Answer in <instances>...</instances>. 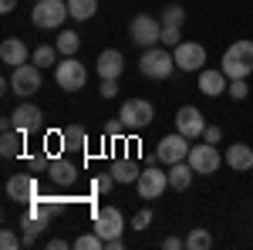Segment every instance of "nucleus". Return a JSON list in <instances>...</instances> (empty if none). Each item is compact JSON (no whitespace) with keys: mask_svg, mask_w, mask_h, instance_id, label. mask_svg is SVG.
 I'll use <instances>...</instances> for the list:
<instances>
[{"mask_svg":"<svg viewBox=\"0 0 253 250\" xmlns=\"http://www.w3.org/2000/svg\"><path fill=\"white\" fill-rule=\"evenodd\" d=\"M54 81H58L61 92H81L84 88V81H88V71H84V64L75 58H64L61 64H54Z\"/></svg>","mask_w":253,"mask_h":250,"instance_id":"4","label":"nucleus"},{"mask_svg":"<svg viewBox=\"0 0 253 250\" xmlns=\"http://www.w3.org/2000/svg\"><path fill=\"white\" fill-rule=\"evenodd\" d=\"M98 92H101V98H115L118 95V81H115V78L101 81V88H98Z\"/></svg>","mask_w":253,"mask_h":250,"instance_id":"39","label":"nucleus"},{"mask_svg":"<svg viewBox=\"0 0 253 250\" xmlns=\"http://www.w3.org/2000/svg\"><path fill=\"white\" fill-rule=\"evenodd\" d=\"M122 230H125L122 210H115V206L95 210V233L101 237V240H115V237H122Z\"/></svg>","mask_w":253,"mask_h":250,"instance_id":"12","label":"nucleus"},{"mask_svg":"<svg viewBox=\"0 0 253 250\" xmlns=\"http://www.w3.org/2000/svg\"><path fill=\"white\" fill-rule=\"evenodd\" d=\"M132 41L138 48H156L162 44V20L152 17V14H138L132 20Z\"/></svg>","mask_w":253,"mask_h":250,"instance_id":"6","label":"nucleus"},{"mask_svg":"<svg viewBox=\"0 0 253 250\" xmlns=\"http://www.w3.org/2000/svg\"><path fill=\"white\" fill-rule=\"evenodd\" d=\"M138 173H142V169H138V162H132V159H115V162H112L115 183H125V186H128V183L138 179Z\"/></svg>","mask_w":253,"mask_h":250,"instance_id":"22","label":"nucleus"},{"mask_svg":"<svg viewBox=\"0 0 253 250\" xmlns=\"http://www.w3.org/2000/svg\"><path fill=\"white\" fill-rule=\"evenodd\" d=\"M159 20H162V27H182V20H186L182 3H166V7L159 10Z\"/></svg>","mask_w":253,"mask_h":250,"instance_id":"27","label":"nucleus"},{"mask_svg":"<svg viewBox=\"0 0 253 250\" xmlns=\"http://www.w3.org/2000/svg\"><path fill=\"white\" fill-rule=\"evenodd\" d=\"M122 71H125V58H122V51L108 48V51L98 54V78H101V81H108V78H115V81H118Z\"/></svg>","mask_w":253,"mask_h":250,"instance_id":"15","label":"nucleus"},{"mask_svg":"<svg viewBox=\"0 0 253 250\" xmlns=\"http://www.w3.org/2000/svg\"><path fill=\"white\" fill-rule=\"evenodd\" d=\"M61 139H64V149H75V152H84V146H88V132L81 125L61 129Z\"/></svg>","mask_w":253,"mask_h":250,"instance_id":"24","label":"nucleus"},{"mask_svg":"<svg viewBox=\"0 0 253 250\" xmlns=\"http://www.w3.org/2000/svg\"><path fill=\"white\" fill-rule=\"evenodd\" d=\"M162 247H166V250H179V247H186V240H182V237H166Z\"/></svg>","mask_w":253,"mask_h":250,"instance_id":"40","label":"nucleus"},{"mask_svg":"<svg viewBox=\"0 0 253 250\" xmlns=\"http://www.w3.org/2000/svg\"><path fill=\"white\" fill-rule=\"evenodd\" d=\"M61 210H64V203H61V200H47V203H44V200H34V203H31V213L41 216V220H54Z\"/></svg>","mask_w":253,"mask_h":250,"instance_id":"28","label":"nucleus"},{"mask_svg":"<svg viewBox=\"0 0 253 250\" xmlns=\"http://www.w3.org/2000/svg\"><path fill=\"white\" fill-rule=\"evenodd\" d=\"M7 196L14 200V203H24V206H31L34 200H38V179L34 176H10L7 179Z\"/></svg>","mask_w":253,"mask_h":250,"instance_id":"13","label":"nucleus"},{"mask_svg":"<svg viewBox=\"0 0 253 250\" xmlns=\"http://www.w3.org/2000/svg\"><path fill=\"white\" fill-rule=\"evenodd\" d=\"M189 139L182 132H172V135H166L162 142L156 146V159L159 162H166V166H172V162H182V159H189Z\"/></svg>","mask_w":253,"mask_h":250,"instance_id":"9","label":"nucleus"},{"mask_svg":"<svg viewBox=\"0 0 253 250\" xmlns=\"http://www.w3.org/2000/svg\"><path fill=\"white\" fill-rule=\"evenodd\" d=\"M98 10V0H68V14L75 20H91Z\"/></svg>","mask_w":253,"mask_h":250,"instance_id":"25","label":"nucleus"},{"mask_svg":"<svg viewBox=\"0 0 253 250\" xmlns=\"http://www.w3.org/2000/svg\"><path fill=\"white\" fill-rule=\"evenodd\" d=\"M54 48H58L64 58H75V54H78V48H81V38L75 34V31H61L58 41H54Z\"/></svg>","mask_w":253,"mask_h":250,"instance_id":"26","label":"nucleus"},{"mask_svg":"<svg viewBox=\"0 0 253 250\" xmlns=\"http://www.w3.org/2000/svg\"><path fill=\"white\" fill-rule=\"evenodd\" d=\"M71 244L68 240H61V237H54V240H47V250H68Z\"/></svg>","mask_w":253,"mask_h":250,"instance_id":"42","label":"nucleus"},{"mask_svg":"<svg viewBox=\"0 0 253 250\" xmlns=\"http://www.w3.org/2000/svg\"><path fill=\"white\" fill-rule=\"evenodd\" d=\"M172 54H175V68H182V71H203V64H206V48L196 44V41L175 44Z\"/></svg>","mask_w":253,"mask_h":250,"instance_id":"10","label":"nucleus"},{"mask_svg":"<svg viewBox=\"0 0 253 250\" xmlns=\"http://www.w3.org/2000/svg\"><path fill=\"white\" fill-rule=\"evenodd\" d=\"M101 247H105V240L98 233H84V237L75 240V250H101Z\"/></svg>","mask_w":253,"mask_h":250,"instance_id":"32","label":"nucleus"},{"mask_svg":"<svg viewBox=\"0 0 253 250\" xmlns=\"http://www.w3.org/2000/svg\"><path fill=\"white\" fill-rule=\"evenodd\" d=\"M0 247H3V250H20V247H24V237H17L14 230H3V233H0Z\"/></svg>","mask_w":253,"mask_h":250,"instance_id":"34","label":"nucleus"},{"mask_svg":"<svg viewBox=\"0 0 253 250\" xmlns=\"http://www.w3.org/2000/svg\"><path fill=\"white\" fill-rule=\"evenodd\" d=\"M210 244H213V237H210V230H203V227L189 230V237H186V247L189 250H206Z\"/></svg>","mask_w":253,"mask_h":250,"instance_id":"31","label":"nucleus"},{"mask_svg":"<svg viewBox=\"0 0 253 250\" xmlns=\"http://www.w3.org/2000/svg\"><path fill=\"white\" fill-rule=\"evenodd\" d=\"M138 68H142V75L145 78H156V81H162V78H169L175 71V54L162 44V48H145L142 51V58H138Z\"/></svg>","mask_w":253,"mask_h":250,"instance_id":"1","label":"nucleus"},{"mask_svg":"<svg viewBox=\"0 0 253 250\" xmlns=\"http://www.w3.org/2000/svg\"><path fill=\"white\" fill-rule=\"evenodd\" d=\"M135 190L142 200H159L162 193L169 190V173H162L159 166H149V169H142L135 179Z\"/></svg>","mask_w":253,"mask_h":250,"instance_id":"8","label":"nucleus"},{"mask_svg":"<svg viewBox=\"0 0 253 250\" xmlns=\"http://www.w3.org/2000/svg\"><path fill=\"white\" fill-rule=\"evenodd\" d=\"M226 88H230V78L223 75V68H219V71H199V92L206 98L223 95Z\"/></svg>","mask_w":253,"mask_h":250,"instance_id":"20","label":"nucleus"},{"mask_svg":"<svg viewBox=\"0 0 253 250\" xmlns=\"http://www.w3.org/2000/svg\"><path fill=\"white\" fill-rule=\"evenodd\" d=\"M105 247H108V250H122V237H115V240H105Z\"/></svg>","mask_w":253,"mask_h":250,"instance_id":"44","label":"nucleus"},{"mask_svg":"<svg viewBox=\"0 0 253 250\" xmlns=\"http://www.w3.org/2000/svg\"><path fill=\"white\" fill-rule=\"evenodd\" d=\"M175 129L186 135V139H196V135H203V132H206L203 112H199L196 105H182V108L175 112Z\"/></svg>","mask_w":253,"mask_h":250,"instance_id":"14","label":"nucleus"},{"mask_svg":"<svg viewBox=\"0 0 253 250\" xmlns=\"http://www.w3.org/2000/svg\"><path fill=\"white\" fill-rule=\"evenodd\" d=\"M223 139V129L219 125H206V132H203V142H210V146H216Z\"/></svg>","mask_w":253,"mask_h":250,"instance_id":"38","label":"nucleus"},{"mask_svg":"<svg viewBox=\"0 0 253 250\" xmlns=\"http://www.w3.org/2000/svg\"><path fill=\"white\" fill-rule=\"evenodd\" d=\"M47 176H51V183H58V186H71V183L78 179V166H75L71 159H64V155H54Z\"/></svg>","mask_w":253,"mask_h":250,"instance_id":"18","label":"nucleus"},{"mask_svg":"<svg viewBox=\"0 0 253 250\" xmlns=\"http://www.w3.org/2000/svg\"><path fill=\"white\" fill-rule=\"evenodd\" d=\"M223 75L230 78H247L253 71V41H236L226 48V54H223Z\"/></svg>","mask_w":253,"mask_h":250,"instance_id":"2","label":"nucleus"},{"mask_svg":"<svg viewBox=\"0 0 253 250\" xmlns=\"http://www.w3.org/2000/svg\"><path fill=\"white\" fill-rule=\"evenodd\" d=\"M226 166L230 169H236V173H247V169H253V149L247 146V142H233L230 149H226Z\"/></svg>","mask_w":253,"mask_h":250,"instance_id":"19","label":"nucleus"},{"mask_svg":"<svg viewBox=\"0 0 253 250\" xmlns=\"http://www.w3.org/2000/svg\"><path fill=\"white\" fill-rule=\"evenodd\" d=\"M149 223H152V210H138L132 216V230H145Z\"/></svg>","mask_w":253,"mask_h":250,"instance_id":"37","label":"nucleus"},{"mask_svg":"<svg viewBox=\"0 0 253 250\" xmlns=\"http://www.w3.org/2000/svg\"><path fill=\"white\" fill-rule=\"evenodd\" d=\"M58 48H51V44H41L38 51H34V54H31V61H34V64H38V68H51V64H58Z\"/></svg>","mask_w":253,"mask_h":250,"instance_id":"30","label":"nucleus"},{"mask_svg":"<svg viewBox=\"0 0 253 250\" xmlns=\"http://www.w3.org/2000/svg\"><path fill=\"white\" fill-rule=\"evenodd\" d=\"M10 92L20 95V98H31L34 92H41V68L34 61L14 68V75H10Z\"/></svg>","mask_w":253,"mask_h":250,"instance_id":"7","label":"nucleus"},{"mask_svg":"<svg viewBox=\"0 0 253 250\" xmlns=\"http://www.w3.org/2000/svg\"><path fill=\"white\" fill-rule=\"evenodd\" d=\"M20 149H24V132H17V129L3 132V139H0V155L3 159H17Z\"/></svg>","mask_w":253,"mask_h":250,"instance_id":"23","label":"nucleus"},{"mask_svg":"<svg viewBox=\"0 0 253 250\" xmlns=\"http://www.w3.org/2000/svg\"><path fill=\"white\" fill-rule=\"evenodd\" d=\"M17 7V0H0V14H10Z\"/></svg>","mask_w":253,"mask_h":250,"instance_id":"43","label":"nucleus"},{"mask_svg":"<svg viewBox=\"0 0 253 250\" xmlns=\"http://www.w3.org/2000/svg\"><path fill=\"white\" fill-rule=\"evenodd\" d=\"M162 44H166V48L182 44V27H162Z\"/></svg>","mask_w":253,"mask_h":250,"instance_id":"35","label":"nucleus"},{"mask_svg":"<svg viewBox=\"0 0 253 250\" xmlns=\"http://www.w3.org/2000/svg\"><path fill=\"white\" fill-rule=\"evenodd\" d=\"M115 186V176H112V169L108 173H101V176H95V193H108Z\"/></svg>","mask_w":253,"mask_h":250,"instance_id":"36","label":"nucleus"},{"mask_svg":"<svg viewBox=\"0 0 253 250\" xmlns=\"http://www.w3.org/2000/svg\"><path fill=\"white\" fill-rule=\"evenodd\" d=\"M20 227H24V247H34V240H38L41 230L47 227V220H41V216H34V213H31V216H27Z\"/></svg>","mask_w":253,"mask_h":250,"instance_id":"29","label":"nucleus"},{"mask_svg":"<svg viewBox=\"0 0 253 250\" xmlns=\"http://www.w3.org/2000/svg\"><path fill=\"white\" fill-rule=\"evenodd\" d=\"M105 132L112 135V139H118V135L125 132V122H122V118H118V122H108V129H105Z\"/></svg>","mask_w":253,"mask_h":250,"instance_id":"41","label":"nucleus"},{"mask_svg":"<svg viewBox=\"0 0 253 250\" xmlns=\"http://www.w3.org/2000/svg\"><path fill=\"white\" fill-rule=\"evenodd\" d=\"M226 95L233 98V101H243V98L250 95V88H247V78H233V81H230V88H226Z\"/></svg>","mask_w":253,"mask_h":250,"instance_id":"33","label":"nucleus"},{"mask_svg":"<svg viewBox=\"0 0 253 250\" xmlns=\"http://www.w3.org/2000/svg\"><path fill=\"white\" fill-rule=\"evenodd\" d=\"M0 61L10 64V68H20V64L31 61V51H27V44H24L20 38H7L3 44H0Z\"/></svg>","mask_w":253,"mask_h":250,"instance_id":"17","label":"nucleus"},{"mask_svg":"<svg viewBox=\"0 0 253 250\" xmlns=\"http://www.w3.org/2000/svg\"><path fill=\"white\" fill-rule=\"evenodd\" d=\"M193 176H196V169L189 166V159H182V162H172L169 166V186L172 190H189V183H193Z\"/></svg>","mask_w":253,"mask_h":250,"instance_id":"21","label":"nucleus"},{"mask_svg":"<svg viewBox=\"0 0 253 250\" xmlns=\"http://www.w3.org/2000/svg\"><path fill=\"white\" fill-rule=\"evenodd\" d=\"M118 118L125 122L128 132H142V129L156 118V112H152V105H149L145 98H128V101L118 108Z\"/></svg>","mask_w":253,"mask_h":250,"instance_id":"5","label":"nucleus"},{"mask_svg":"<svg viewBox=\"0 0 253 250\" xmlns=\"http://www.w3.org/2000/svg\"><path fill=\"white\" fill-rule=\"evenodd\" d=\"M10 118H14V129L17 132H34V129H41V108L38 105H31V101H24V105H17L14 112H10Z\"/></svg>","mask_w":253,"mask_h":250,"instance_id":"16","label":"nucleus"},{"mask_svg":"<svg viewBox=\"0 0 253 250\" xmlns=\"http://www.w3.org/2000/svg\"><path fill=\"white\" fill-rule=\"evenodd\" d=\"M68 17H71L68 14V0H34L31 20H34V27H41V31H54Z\"/></svg>","mask_w":253,"mask_h":250,"instance_id":"3","label":"nucleus"},{"mask_svg":"<svg viewBox=\"0 0 253 250\" xmlns=\"http://www.w3.org/2000/svg\"><path fill=\"white\" fill-rule=\"evenodd\" d=\"M219 162H223V155L216 152V146H210V142L189 149V166L196 169V176H213L219 169Z\"/></svg>","mask_w":253,"mask_h":250,"instance_id":"11","label":"nucleus"}]
</instances>
